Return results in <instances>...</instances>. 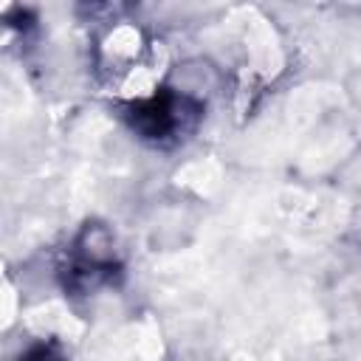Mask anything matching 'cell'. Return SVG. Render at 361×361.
<instances>
[{
  "label": "cell",
  "instance_id": "1",
  "mask_svg": "<svg viewBox=\"0 0 361 361\" xmlns=\"http://www.w3.org/2000/svg\"><path fill=\"white\" fill-rule=\"evenodd\" d=\"M203 116V104L186 93H175L169 87H161L144 99H135L127 107L130 127L149 144L166 147L178 144L186 133L195 130V124Z\"/></svg>",
  "mask_w": 361,
  "mask_h": 361
},
{
  "label": "cell",
  "instance_id": "2",
  "mask_svg": "<svg viewBox=\"0 0 361 361\" xmlns=\"http://www.w3.org/2000/svg\"><path fill=\"white\" fill-rule=\"evenodd\" d=\"M121 265L113 248V237L107 234L104 226L87 223L73 245L68 248V257L59 268L62 274V285L65 290L76 293V296H87L93 290H99L102 285H110L118 276Z\"/></svg>",
  "mask_w": 361,
  "mask_h": 361
},
{
  "label": "cell",
  "instance_id": "3",
  "mask_svg": "<svg viewBox=\"0 0 361 361\" xmlns=\"http://www.w3.org/2000/svg\"><path fill=\"white\" fill-rule=\"evenodd\" d=\"M17 361H65V355L54 341H42V344L28 347Z\"/></svg>",
  "mask_w": 361,
  "mask_h": 361
}]
</instances>
